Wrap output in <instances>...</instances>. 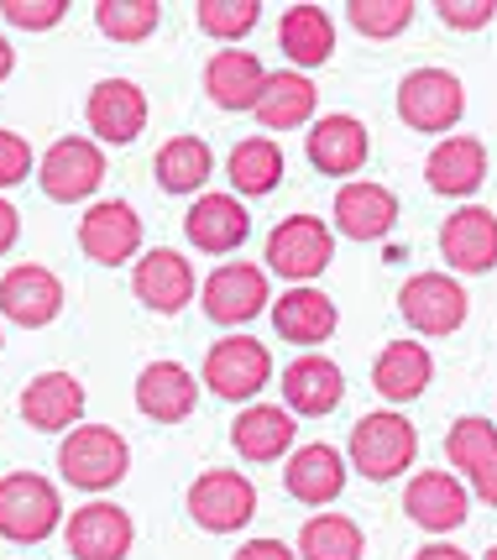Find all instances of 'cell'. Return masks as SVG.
<instances>
[{"mask_svg":"<svg viewBox=\"0 0 497 560\" xmlns=\"http://www.w3.org/2000/svg\"><path fill=\"white\" fill-rule=\"evenodd\" d=\"M335 225L346 231L351 242H382L398 225V195L388 184H372V178H351L335 195Z\"/></svg>","mask_w":497,"mask_h":560,"instance_id":"ac0fdd59","label":"cell"},{"mask_svg":"<svg viewBox=\"0 0 497 560\" xmlns=\"http://www.w3.org/2000/svg\"><path fill=\"white\" fill-rule=\"evenodd\" d=\"M341 398H346V377L330 357H298L283 366V404L294 415H330V409H341Z\"/></svg>","mask_w":497,"mask_h":560,"instance_id":"cb8c5ba5","label":"cell"},{"mask_svg":"<svg viewBox=\"0 0 497 560\" xmlns=\"http://www.w3.org/2000/svg\"><path fill=\"white\" fill-rule=\"evenodd\" d=\"M251 513H257V488H251L241 471H230V466L199 471L194 482H189V518H194L199 529H210V535L241 529V524H251Z\"/></svg>","mask_w":497,"mask_h":560,"instance_id":"52a82bcc","label":"cell"},{"mask_svg":"<svg viewBox=\"0 0 497 560\" xmlns=\"http://www.w3.org/2000/svg\"><path fill=\"white\" fill-rule=\"evenodd\" d=\"M79 246L99 268H121L142 252V215L126 199H99L79 220Z\"/></svg>","mask_w":497,"mask_h":560,"instance_id":"30bf717a","label":"cell"},{"mask_svg":"<svg viewBox=\"0 0 497 560\" xmlns=\"http://www.w3.org/2000/svg\"><path fill=\"white\" fill-rule=\"evenodd\" d=\"M487 560H497V545H493V550H487Z\"/></svg>","mask_w":497,"mask_h":560,"instance_id":"7dc6e473","label":"cell"},{"mask_svg":"<svg viewBox=\"0 0 497 560\" xmlns=\"http://www.w3.org/2000/svg\"><path fill=\"white\" fill-rule=\"evenodd\" d=\"M362 550H367L362 524L346 513H315L298 529V560H362Z\"/></svg>","mask_w":497,"mask_h":560,"instance_id":"d6a6232c","label":"cell"},{"mask_svg":"<svg viewBox=\"0 0 497 560\" xmlns=\"http://www.w3.org/2000/svg\"><path fill=\"white\" fill-rule=\"evenodd\" d=\"M84 121L99 142H137L142 126H147V95L131 84V79H99L90 100H84Z\"/></svg>","mask_w":497,"mask_h":560,"instance_id":"5bb4252c","label":"cell"},{"mask_svg":"<svg viewBox=\"0 0 497 560\" xmlns=\"http://www.w3.org/2000/svg\"><path fill=\"white\" fill-rule=\"evenodd\" d=\"M26 173H32V147H26V137H16V131H0V189L22 184Z\"/></svg>","mask_w":497,"mask_h":560,"instance_id":"60d3db41","label":"cell"},{"mask_svg":"<svg viewBox=\"0 0 497 560\" xmlns=\"http://www.w3.org/2000/svg\"><path fill=\"white\" fill-rule=\"evenodd\" d=\"M435 11H440V22L455 26V32H476V26H487L497 16V0H440Z\"/></svg>","mask_w":497,"mask_h":560,"instance_id":"ab89813d","label":"cell"},{"mask_svg":"<svg viewBox=\"0 0 497 560\" xmlns=\"http://www.w3.org/2000/svg\"><path fill=\"white\" fill-rule=\"evenodd\" d=\"M247 231H251V215L236 195H199L189 205V215H184V236L199 252H215V257L236 252V246L247 242Z\"/></svg>","mask_w":497,"mask_h":560,"instance_id":"ffe728a7","label":"cell"},{"mask_svg":"<svg viewBox=\"0 0 497 560\" xmlns=\"http://www.w3.org/2000/svg\"><path fill=\"white\" fill-rule=\"evenodd\" d=\"M466 110V90L450 69H414L398 84V116L414 131H450Z\"/></svg>","mask_w":497,"mask_h":560,"instance_id":"ba28073f","label":"cell"},{"mask_svg":"<svg viewBox=\"0 0 497 560\" xmlns=\"http://www.w3.org/2000/svg\"><path fill=\"white\" fill-rule=\"evenodd\" d=\"M472 492L482 498V503H493V509H497V451L472 471Z\"/></svg>","mask_w":497,"mask_h":560,"instance_id":"7bdbcfd3","label":"cell"},{"mask_svg":"<svg viewBox=\"0 0 497 560\" xmlns=\"http://www.w3.org/2000/svg\"><path fill=\"white\" fill-rule=\"evenodd\" d=\"M273 73L262 69V58L247 48H221L204 63V95L221 110H257V100L268 90Z\"/></svg>","mask_w":497,"mask_h":560,"instance_id":"d6986e66","label":"cell"},{"mask_svg":"<svg viewBox=\"0 0 497 560\" xmlns=\"http://www.w3.org/2000/svg\"><path fill=\"white\" fill-rule=\"evenodd\" d=\"M11 69H16V48H11V43L0 37V84L11 79Z\"/></svg>","mask_w":497,"mask_h":560,"instance_id":"bcb514c9","label":"cell"},{"mask_svg":"<svg viewBox=\"0 0 497 560\" xmlns=\"http://www.w3.org/2000/svg\"><path fill=\"white\" fill-rule=\"evenodd\" d=\"M298 440V419L283 404H251L247 415L230 424V445L241 462H277Z\"/></svg>","mask_w":497,"mask_h":560,"instance_id":"484cf974","label":"cell"},{"mask_svg":"<svg viewBox=\"0 0 497 560\" xmlns=\"http://www.w3.org/2000/svg\"><path fill=\"white\" fill-rule=\"evenodd\" d=\"M277 48L294 58L298 73L330 63V52H335V22H330V11L324 5H288L283 22H277Z\"/></svg>","mask_w":497,"mask_h":560,"instance_id":"4316f807","label":"cell"},{"mask_svg":"<svg viewBox=\"0 0 497 560\" xmlns=\"http://www.w3.org/2000/svg\"><path fill=\"white\" fill-rule=\"evenodd\" d=\"M22 236V220H16V205L11 199H0V252H11Z\"/></svg>","mask_w":497,"mask_h":560,"instance_id":"ee69618b","label":"cell"},{"mask_svg":"<svg viewBox=\"0 0 497 560\" xmlns=\"http://www.w3.org/2000/svg\"><path fill=\"white\" fill-rule=\"evenodd\" d=\"M131 293H137L147 310H157V315H178L199 293V283H194V268H189L184 252L157 246V252H142V262L131 272Z\"/></svg>","mask_w":497,"mask_h":560,"instance_id":"e0dca14e","label":"cell"},{"mask_svg":"<svg viewBox=\"0 0 497 560\" xmlns=\"http://www.w3.org/2000/svg\"><path fill=\"white\" fill-rule=\"evenodd\" d=\"M414 560H472V556L455 550V545H424V550H414Z\"/></svg>","mask_w":497,"mask_h":560,"instance_id":"f6af8a7d","label":"cell"},{"mask_svg":"<svg viewBox=\"0 0 497 560\" xmlns=\"http://www.w3.org/2000/svg\"><path fill=\"white\" fill-rule=\"evenodd\" d=\"M58 471L79 492H105L131 471V445L110 424H79L58 445Z\"/></svg>","mask_w":497,"mask_h":560,"instance_id":"7a4b0ae2","label":"cell"},{"mask_svg":"<svg viewBox=\"0 0 497 560\" xmlns=\"http://www.w3.org/2000/svg\"><path fill=\"white\" fill-rule=\"evenodd\" d=\"M315 105H320V90H315V79L298 69H277L268 79V90L257 100V126H268V131H294L315 116Z\"/></svg>","mask_w":497,"mask_h":560,"instance_id":"f546056e","label":"cell"},{"mask_svg":"<svg viewBox=\"0 0 497 560\" xmlns=\"http://www.w3.org/2000/svg\"><path fill=\"white\" fill-rule=\"evenodd\" d=\"M37 184L58 205H79V199H90L105 184V152L90 137H58L37 158Z\"/></svg>","mask_w":497,"mask_h":560,"instance_id":"5b68a950","label":"cell"},{"mask_svg":"<svg viewBox=\"0 0 497 560\" xmlns=\"http://www.w3.org/2000/svg\"><path fill=\"white\" fill-rule=\"evenodd\" d=\"M497 451V419H482V415H466L450 424L446 435V462L461 471V477H472L476 466L487 462Z\"/></svg>","mask_w":497,"mask_h":560,"instance_id":"d590c367","label":"cell"},{"mask_svg":"<svg viewBox=\"0 0 497 560\" xmlns=\"http://www.w3.org/2000/svg\"><path fill=\"white\" fill-rule=\"evenodd\" d=\"M403 513L429 529V535H450V529H461L466 524V513H472V488L455 477V471H419L409 492H403Z\"/></svg>","mask_w":497,"mask_h":560,"instance_id":"4fadbf2b","label":"cell"},{"mask_svg":"<svg viewBox=\"0 0 497 560\" xmlns=\"http://www.w3.org/2000/svg\"><path fill=\"white\" fill-rule=\"evenodd\" d=\"M414 456H419V430H414L403 415L377 409V415L356 419L346 462L356 466L367 482H393V477H403V471L414 466Z\"/></svg>","mask_w":497,"mask_h":560,"instance_id":"6da1fadb","label":"cell"},{"mask_svg":"<svg viewBox=\"0 0 497 560\" xmlns=\"http://www.w3.org/2000/svg\"><path fill=\"white\" fill-rule=\"evenodd\" d=\"M230 560H298V550H288L283 539H251V545H241Z\"/></svg>","mask_w":497,"mask_h":560,"instance_id":"b9f144b4","label":"cell"},{"mask_svg":"<svg viewBox=\"0 0 497 560\" xmlns=\"http://www.w3.org/2000/svg\"><path fill=\"white\" fill-rule=\"evenodd\" d=\"M157 22H163L157 0H99L95 5V26L116 43H147Z\"/></svg>","mask_w":497,"mask_h":560,"instance_id":"e575fe53","label":"cell"},{"mask_svg":"<svg viewBox=\"0 0 497 560\" xmlns=\"http://www.w3.org/2000/svg\"><path fill=\"white\" fill-rule=\"evenodd\" d=\"M199 404V383L184 362H147L137 377V409L157 424H178L189 419Z\"/></svg>","mask_w":497,"mask_h":560,"instance_id":"44dd1931","label":"cell"},{"mask_svg":"<svg viewBox=\"0 0 497 560\" xmlns=\"http://www.w3.org/2000/svg\"><path fill=\"white\" fill-rule=\"evenodd\" d=\"M210 168H215V158H210V147L199 142V137H174V142L157 147V158H152V173H157V184H163L168 195H194V189H204Z\"/></svg>","mask_w":497,"mask_h":560,"instance_id":"1f68e13d","label":"cell"},{"mask_svg":"<svg viewBox=\"0 0 497 560\" xmlns=\"http://www.w3.org/2000/svg\"><path fill=\"white\" fill-rule=\"evenodd\" d=\"M367 152H372V137L356 116H324L309 126V163L330 178H351L367 163Z\"/></svg>","mask_w":497,"mask_h":560,"instance_id":"d4e9b609","label":"cell"},{"mask_svg":"<svg viewBox=\"0 0 497 560\" xmlns=\"http://www.w3.org/2000/svg\"><path fill=\"white\" fill-rule=\"evenodd\" d=\"M273 330L294 346H320L324 336H335V304H330L320 289H309V283H304V289L277 293Z\"/></svg>","mask_w":497,"mask_h":560,"instance_id":"f1b7e54d","label":"cell"},{"mask_svg":"<svg viewBox=\"0 0 497 560\" xmlns=\"http://www.w3.org/2000/svg\"><path fill=\"white\" fill-rule=\"evenodd\" d=\"M0 346H5V336H0Z\"/></svg>","mask_w":497,"mask_h":560,"instance_id":"c3c4849f","label":"cell"},{"mask_svg":"<svg viewBox=\"0 0 497 560\" xmlns=\"http://www.w3.org/2000/svg\"><path fill=\"white\" fill-rule=\"evenodd\" d=\"M283 482L294 492L298 503H335L341 488H346V456L341 451H330V445H298L288 471H283Z\"/></svg>","mask_w":497,"mask_h":560,"instance_id":"83f0119b","label":"cell"},{"mask_svg":"<svg viewBox=\"0 0 497 560\" xmlns=\"http://www.w3.org/2000/svg\"><path fill=\"white\" fill-rule=\"evenodd\" d=\"M273 383V351L257 341V336H225L210 346L204 357V388L225 398V404H241Z\"/></svg>","mask_w":497,"mask_h":560,"instance_id":"277c9868","label":"cell"},{"mask_svg":"<svg viewBox=\"0 0 497 560\" xmlns=\"http://www.w3.org/2000/svg\"><path fill=\"white\" fill-rule=\"evenodd\" d=\"M440 252L455 272H493L497 268V215L487 205H461L440 225Z\"/></svg>","mask_w":497,"mask_h":560,"instance_id":"2e32d148","label":"cell"},{"mask_svg":"<svg viewBox=\"0 0 497 560\" xmlns=\"http://www.w3.org/2000/svg\"><path fill=\"white\" fill-rule=\"evenodd\" d=\"M0 16L22 32H52L69 16V0H0Z\"/></svg>","mask_w":497,"mask_h":560,"instance_id":"f35d334b","label":"cell"},{"mask_svg":"<svg viewBox=\"0 0 497 560\" xmlns=\"http://www.w3.org/2000/svg\"><path fill=\"white\" fill-rule=\"evenodd\" d=\"M204 315L215 325H247L268 310V272L257 262H221V268L204 278Z\"/></svg>","mask_w":497,"mask_h":560,"instance_id":"8fae6325","label":"cell"},{"mask_svg":"<svg viewBox=\"0 0 497 560\" xmlns=\"http://www.w3.org/2000/svg\"><path fill=\"white\" fill-rule=\"evenodd\" d=\"M131 539H137V524L116 503H84L74 509V518H63V545L74 560H126Z\"/></svg>","mask_w":497,"mask_h":560,"instance_id":"7c38bea8","label":"cell"},{"mask_svg":"<svg viewBox=\"0 0 497 560\" xmlns=\"http://www.w3.org/2000/svg\"><path fill=\"white\" fill-rule=\"evenodd\" d=\"M84 415V383L69 372H43L22 388V419L32 430H79Z\"/></svg>","mask_w":497,"mask_h":560,"instance_id":"603a6c76","label":"cell"},{"mask_svg":"<svg viewBox=\"0 0 497 560\" xmlns=\"http://www.w3.org/2000/svg\"><path fill=\"white\" fill-rule=\"evenodd\" d=\"M63 310V283L58 272L43 268V262H22L0 278V315L37 330V325H52Z\"/></svg>","mask_w":497,"mask_h":560,"instance_id":"9a60e30c","label":"cell"},{"mask_svg":"<svg viewBox=\"0 0 497 560\" xmlns=\"http://www.w3.org/2000/svg\"><path fill=\"white\" fill-rule=\"evenodd\" d=\"M398 310H403V319H409L419 336H450V330L466 325L472 299H466V289H461L450 272H414V278L403 283V293H398Z\"/></svg>","mask_w":497,"mask_h":560,"instance_id":"9c48e42d","label":"cell"},{"mask_svg":"<svg viewBox=\"0 0 497 560\" xmlns=\"http://www.w3.org/2000/svg\"><path fill=\"white\" fill-rule=\"evenodd\" d=\"M330 257H335V231L320 215H288L268 236V268L277 278H294L298 289H304V278L330 268Z\"/></svg>","mask_w":497,"mask_h":560,"instance_id":"8992f818","label":"cell"},{"mask_svg":"<svg viewBox=\"0 0 497 560\" xmlns=\"http://www.w3.org/2000/svg\"><path fill=\"white\" fill-rule=\"evenodd\" d=\"M424 178H429L435 195H446V199L476 195L482 178H487V147L476 142V137H455L450 131L446 142L424 158Z\"/></svg>","mask_w":497,"mask_h":560,"instance_id":"7402d4cb","label":"cell"},{"mask_svg":"<svg viewBox=\"0 0 497 560\" xmlns=\"http://www.w3.org/2000/svg\"><path fill=\"white\" fill-rule=\"evenodd\" d=\"M346 16L362 37L388 43V37H398V32H409V22H414V0H351Z\"/></svg>","mask_w":497,"mask_h":560,"instance_id":"74e56055","label":"cell"},{"mask_svg":"<svg viewBox=\"0 0 497 560\" xmlns=\"http://www.w3.org/2000/svg\"><path fill=\"white\" fill-rule=\"evenodd\" d=\"M194 22L199 32H210L221 43H236V37H247L251 26L262 22V0H199Z\"/></svg>","mask_w":497,"mask_h":560,"instance_id":"8d00e7d4","label":"cell"},{"mask_svg":"<svg viewBox=\"0 0 497 560\" xmlns=\"http://www.w3.org/2000/svg\"><path fill=\"white\" fill-rule=\"evenodd\" d=\"M277 178H283V152H277L273 137H247V142L230 147V184L236 195H273Z\"/></svg>","mask_w":497,"mask_h":560,"instance_id":"836d02e7","label":"cell"},{"mask_svg":"<svg viewBox=\"0 0 497 560\" xmlns=\"http://www.w3.org/2000/svg\"><path fill=\"white\" fill-rule=\"evenodd\" d=\"M63 524V498L48 477L37 471H11L0 477V535L16 545H37Z\"/></svg>","mask_w":497,"mask_h":560,"instance_id":"3957f363","label":"cell"},{"mask_svg":"<svg viewBox=\"0 0 497 560\" xmlns=\"http://www.w3.org/2000/svg\"><path fill=\"white\" fill-rule=\"evenodd\" d=\"M429 372H435V362H429V351H424L419 341H393L377 351L372 388L382 393L388 404H409V398H419V393L429 388Z\"/></svg>","mask_w":497,"mask_h":560,"instance_id":"4dcf8cb0","label":"cell"}]
</instances>
